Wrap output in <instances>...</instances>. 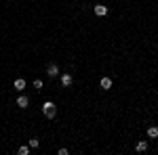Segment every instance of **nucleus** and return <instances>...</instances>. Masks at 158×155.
<instances>
[{
  "mask_svg": "<svg viewBox=\"0 0 158 155\" xmlns=\"http://www.w3.org/2000/svg\"><path fill=\"white\" fill-rule=\"evenodd\" d=\"M17 153H19V155H27V153H30V147H19Z\"/></svg>",
  "mask_w": 158,
  "mask_h": 155,
  "instance_id": "11",
  "label": "nucleus"
},
{
  "mask_svg": "<svg viewBox=\"0 0 158 155\" xmlns=\"http://www.w3.org/2000/svg\"><path fill=\"white\" fill-rule=\"evenodd\" d=\"M146 149H148V141H139V143L135 145V151H137V153H143Z\"/></svg>",
  "mask_w": 158,
  "mask_h": 155,
  "instance_id": "8",
  "label": "nucleus"
},
{
  "mask_svg": "<svg viewBox=\"0 0 158 155\" xmlns=\"http://www.w3.org/2000/svg\"><path fill=\"white\" fill-rule=\"evenodd\" d=\"M34 88L40 90V88H42V80H34Z\"/></svg>",
  "mask_w": 158,
  "mask_h": 155,
  "instance_id": "12",
  "label": "nucleus"
},
{
  "mask_svg": "<svg viewBox=\"0 0 158 155\" xmlns=\"http://www.w3.org/2000/svg\"><path fill=\"white\" fill-rule=\"evenodd\" d=\"M148 136H150V138H158V128L156 126H150V128H148Z\"/></svg>",
  "mask_w": 158,
  "mask_h": 155,
  "instance_id": "9",
  "label": "nucleus"
},
{
  "mask_svg": "<svg viewBox=\"0 0 158 155\" xmlns=\"http://www.w3.org/2000/svg\"><path fill=\"white\" fill-rule=\"evenodd\" d=\"M13 86H15V90H25V80L23 78H17V80L13 82Z\"/></svg>",
  "mask_w": 158,
  "mask_h": 155,
  "instance_id": "6",
  "label": "nucleus"
},
{
  "mask_svg": "<svg viewBox=\"0 0 158 155\" xmlns=\"http://www.w3.org/2000/svg\"><path fill=\"white\" fill-rule=\"evenodd\" d=\"M72 82H74V78H72V73H61V86H72Z\"/></svg>",
  "mask_w": 158,
  "mask_h": 155,
  "instance_id": "4",
  "label": "nucleus"
},
{
  "mask_svg": "<svg viewBox=\"0 0 158 155\" xmlns=\"http://www.w3.org/2000/svg\"><path fill=\"white\" fill-rule=\"evenodd\" d=\"M47 73H49V78H57V76H59V67H57V63H51L49 67H47Z\"/></svg>",
  "mask_w": 158,
  "mask_h": 155,
  "instance_id": "2",
  "label": "nucleus"
},
{
  "mask_svg": "<svg viewBox=\"0 0 158 155\" xmlns=\"http://www.w3.org/2000/svg\"><path fill=\"white\" fill-rule=\"evenodd\" d=\"M38 145H40L38 138H30V149H38Z\"/></svg>",
  "mask_w": 158,
  "mask_h": 155,
  "instance_id": "10",
  "label": "nucleus"
},
{
  "mask_svg": "<svg viewBox=\"0 0 158 155\" xmlns=\"http://www.w3.org/2000/svg\"><path fill=\"white\" fill-rule=\"evenodd\" d=\"M93 11H95L97 17H106V15H108V6H103V4H95V9H93Z\"/></svg>",
  "mask_w": 158,
  "mask_h": 155,
  "instance_id": "5",
  "label": "nucleus"
},
{
  "mask_svg": "<svg viewBox=\"0 0 158 155\" xmlns=\"http://www.w3.org/2000/svg\"><path fill=\"white\" fill-rule=\"evenodd\" d=\"M55 113H57V105H55L53 101L42 103V115H44L47 119H53V118H55Z\"/></svg>",
  "mask_w": 158,
  "mask_h": 155,
  "instance_id": "1",
  "label": "nucleus"
},
{
  "mask_svg": "<svg viewBox=\"0 0 158 155\" xmlns=\"http://www.w3.org/2000/svg\"><path fill=\"white\" fill-rule=\"evenodd\" d=\"M27 105H30V99H27L25 95H19V96H17V107H19V109H25Z\"/></svg>",
  "mask_w": 158,
  "mask_h": 155,
  "instance_id": "3",
  "label": "nucleus"
},
{
  "mask_svg": "<svg viewBox=\"0 0 158 155\" xmlns=\"http://www.w3.org/2000/svg\"><path fill=\"white\" fill-rule=\"evenodd\" d=\"M99 86H101L103 90H110V88H112V78H101Z\"/></svg>",
  "mask_w": 158,
  "mask_h": 155,
  "instance_id": "7",
  "label": "nucleus"
}]
</instances>
